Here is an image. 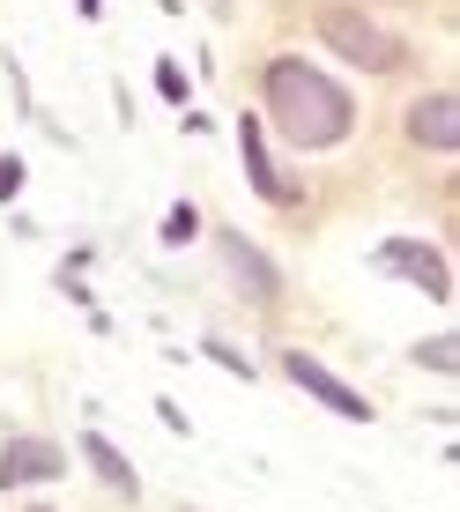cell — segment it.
I'll return each mask as SVG.
<instances>
[{
  "mask_svg": "<svg viewBox=\"0 0 460 512\" xmlns=\"http://www.w3.org/2000/svg\"><path fill=\"white\" fill-rule=\"evenodd\" d=\"M268 119L297 149H334V141H349V127H357V104H349V90L327 82L320 67L275 60L268 67Z\"/></svg>",
  "mask_w": 460,
  "mask_h": 512,
  "instance_id": "cell-1",
  "label": "cell"
},
{
  "mask_svg": "<svg viewBox=\"0 0 460 512\" xmlns=\"http://www.w3.org/2000/svg\"><path fill=\"white\" fill-rule=\"evenodd\" d=\"M320 38H327V52H342V60L364 67V75H386V67H401V45L386 38L371 15H357V8H327V15H320Z\"/></svg>",
  "mask_w": 460,
  "mask_h": 512,
  "instance_id": "cell-2",
  "label": "cell"
},
{
  "mask_svg": "<svg viewBox=\"0 0 460 512\" xmlns=\"http://www.w3.org/2000/svg\"><path fill=\"white\" fill-rule=\"evenodd\" d=\"M371 260H379V275H409L423 297H438V305L453 297V275H446V260H438V245H423V238H386Z\"/></svg>",
  "mask_w": 460,
  "mask_h": 512,
  "instance_id": "cell-3",
  "label": "cell"
},
{
  "mask_svg": "<svg viewBox=\"0 0 460 512\" xmlns=\"http://www.w3.org/2000/svg\"><path fill=\"white\" fill-rule=\"evenodd\" d=\"M282 372H290L297 386H305L312 401H327L334 416H349V423H364V416H371V401L357 394V386H342V379H334L320 357H305V349H282Z\"/></svg>",
  "mask_w": 460,
  "mask_h": 512,
  "instance_id": "cell-4",
  "label": "cell"
},
{
  "mask_svg": "<svg viewBox=\"0 0 460 512\" xmlns=\"http://www.w3.org/2000/svg\"><path fill=\"white\" fill-rule=\"evenodd\" d=\"M67 461L45 446V438H8V461H0V490H23V483H52Z\"/></svg>",
  "mask_w": 460,
  "mask_h": 512,
  "instance_id": "cell-5",
  "label": "cell"
},
{
  "mask_svg": "<svg viewBox=\"0 0 460 512\" xmlns=\"http://www.w3.org/2000/svg\"><path fill=\"white\" fill-rule=\"evenodd\" d=\"M238 141H245V171H253V186L268 193V201H297V186L275 171V156H268V134H260V119H253V112L238 119Z\"/></svg>",
  "mask_w": 460,
  "mask_h": 512,
  "instance_id": "cell-6",
  "label": "cell"
},
{
  "mask_svg": "<svg viewBox=\"0 0 460 512\" xmlns=\"http://www.w3.org/2000/svg\"><path fill=\"white\" fill-rule=\"evenodd\" d=\"M223 260H230V275H238V290L245 297H275L282 290V275L260 260V245L253 238H238V231H223Z\"/></svg>",
  "mask_w": 460,
  "mask_h": 512,
  "instance_id": "cell-7",
  "label": "cell"
},
{
  "mask_svg": "<svg viewBox=\"0 0 460 512\" xmlns=\"http://www.w3.org/2000/svg\"><path fill=\"white\" fill-rule=\"evenodd\" d=\"M409 134L423 149H460V97H423L409 112Z\"/></svg>",
  "mask_w": 460,
  "mask_h": 512,
  "instance_id": "cell-8",
  "label": "cell"
},
{
  "mask_svg": "<svg viewBox=\"0 0 460 512\" xmlns=\"http://www.w3.org/2000/svg\"><path fill=\"white\" fill-rule=\"evenodd\" d=\"M82 453H90V468H97V483H104V490H112V498H134V490H141V483H134V468H127V461H119V446H112V438H97V431H90V438H82Z\"/></svg>",
  "mask_w": 460,
  "mask_h": 512,
  "instance_id": "cell-9",
  "label": "cell"
},
{
  "mask_svg": "<svg viewBox=\"0 0 460 512\" xmlns=\"http://www.w3.org/2000/svg\"><path fill=\"white\" fill-rule=\"evenodd\" d=\"M416 364H431V372H453V364H460V342H453V334H438V342H416Z\"/></svg>",
  "mask_w": 460,
  "mask_h": 512,
  "instance_id": "cell-10",
  "label": "cell"
},
{
  "mask_svg": "<svg viewBox=\"0 0 460 512\" xmlns=\"http://www.w3.org/2000/svg\"><path fill=\"white\" fill-rule=\"evenodd\" d=\"M208 357H216V364H223L230 379H253V364H245V357H238V349H230V342H208Z\"/></svg>",
  "mask_w": 460,
  "mask_h": 512,
  "instance_id": "cell-11",
  "label": "cell"
},
{
  "mask_svg": "<svg viewBox=\"0 0 460 512\" xmlns=\"http://www.w3.org/2000/svg\"><path fill=\"white\" fill-rule=\"evenodd\" d=\"M156 90H164L171 104H179V97H186V75H179V67H171V60H156Z\"/></svg>",
  "mask_w": 460,
  "mask_h": 512,
  "instance_id": "cell-12",
  "label": "cell"
},
{
  "mask_svg": "<svg viewBox=\"0 0 460 512\" xmlns=\"http://www.w3.org/2000/svg\"><path fill=\"white\" fill-rule=\"evenodd\" d=\"M15 186H23V164H15V156H8V164H0V201H8Z\"/></svg>",
  "mask_w": 460,
  "mask_h": 512,
  "instance_id": "cell-13",
  "label": "cell"
},
{
  "mask_svg": "<svg viewBox=\"0 0 460 512\" xmlns=\"http://www.w3.org/2000/svg\"><path fill=\"white\" fill-rule=\"evenodd\" d=\"M38 512H45V505H38Z\"/></svg>",
  "mask_w": 460,
  "mask_h": 512,
  "instance_id": "cell-14",
  "label": "cell"
}]
</instances>
